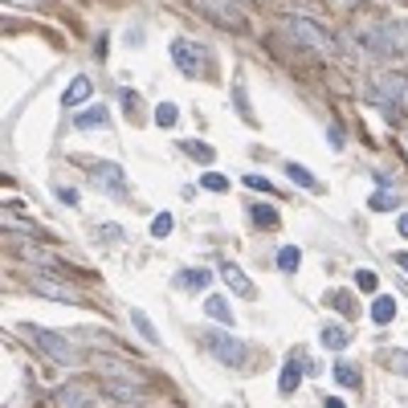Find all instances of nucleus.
<instances>
[{"label":"nucleus","mask_w":408,"mask_h":408,"mask_svg":"<svg viewBox=\"0 0 408 408\" xmlns=\"http://www.w3.org/2000/svg\"><path fill=\"white\" fill-rule=\"evenodd\" d=\"M298 261H302V249H298V245H282V249H277V270H282V274H294Z\"/></svg>","instance_id":"obj_25"},{"label":"nucleus","mask_w":408,"mask_h":408,"mask_svg":"<svg viewBox=\"0 0 408 408\" xmlns=\"http://www.w3.org/2000/svg\"><path fill=\"white\" fill-rule=\"evenodd\" d=\"M245 188H253V192H270L274 184H270L265 176H245Z\"/></svg>","instance_id":"obj_37"},{"label":"nucleus","mask_w":408,"mask_h":408,"mask_svg":"<svg viewBox=\"0 0 408 408\" xmlns=\"http://www.w3.org/2000/svg\"><path fill=\"white\" fill-rule=\"evenodd\" d=\"M118 98H123V106H127L131 118H139V111H143V102L135 98V90H118Z\"/></svg>","instance_id":"obj_34"},{"label":"nucleus","mask_w":408,"mask_h":408,"mask_svg":"<svg viewBox=\"0 0 408 408\" xmlns=\"http://www.w3.org/2000/svg\"><path fill=\"white\" fill-rule=\"evenodd\" d=\"M368 204H372L375 212H388V209H400V196H396V192H375Z\"/></svg>","instance_id":"obj_30"},{"label":"nucleus","mask_w":408,"mask_h":408,"mask_svg":"<svg viewBox=\"0 0 408 408\" xmlns=\"http://www.w3.org/2000/svg\"><path fill=\"white\" fill-rule=\"evenodd\" d=\"M57 200H62V204H74V209H78V192H74V188H57Z\"/></svg>","instance_id":"obj_39"},{"label":"nucleus","mask_w":408,"mask_h":408,"mask_svg":"<svg viewBox=\"0 0 408 408\" xmlns=\"http://www.w3.org/2000/svg\"><path fill=\"white\" fill-rule=\"evenodd\" d=\"M302 372H307V368H302V355H294L290 363L282 368V380H277V392H282V396H290V392H298V380H302Z\"/></svg>","instance_id":"obj_15"},{"label":"nucleus","mask_w":408,"mask_h":408,"mask_svg":"<svg viewBox=\"0 0 408 408\" xmlns=\"http://www.w3.org/2000/svg\"><path fill=\"white\" fill-rule=\"evenodd\" d=\"M180 151H184L188 160H196V163H212V160H216V151H212L209 143H200V139H180Z\"/></svg>","instance_id":"obj_18"},{"label":"nucleus","mask_w":408,"mask_h":408,"mask_svg":"<svg viewBox=\"0 0 408 408\" xmlns=\"http://www.w3.org/2000/svg\"><path fill=\"white\" fill-rule=\"evenodd\" d=\"M286 176H290L294 184H302L307 192H323V184H319V176H314V172H307L302 163H286Z\"/></svg>","instance_id":"obj_21"},{"label":"nucleus","mask_w":408,"mask_h":408,"mask_svg":"<svg viewBox=\"0 0 408 408\" xmlns=\"http://www.w3.org/2000/svg\"><path fill=\"white\" fill-rule=\"evenodd\" d=\"M176 228V216L172 212H155V221H151V237H167Z\"/></svg>","instance_id":"obj_29"},{"label":"nucleus","mask_w":408,"mask_h":408,"mask_svg":"<svg viewBox=\"0 0 408 408\" xmlns=\"http://www.w3.org/2000/svg\"><path fill=\"white\" fill-rule=\"evenodd\" d=\"M326 143H331V147H343V143H347V139H343V127H339V123H331V127H326Z\"/></svg>","instance_id":"obj_38"},{"label":"nucleus","mask_w":408,"mask_h":408,"mask_svg":"<svg viewBox=\"0 0 408 408\" xmlns=\"http://www.w3.org/2000/svg\"><path fill=\"white\" fill-rule=\"evenodd\" d=\"M131 326H135V331L143 335V343H147V347H160V331L151 326V319H147V314H143L139 307H131Z\"/></svg>","instance_id":"obj_16"},{"label":"nucleus","mask_w":408,"mask_h":408,"mask_svg":"<svg viewBox=\"0 0 408 408\" xmlns=\"http://www.w3.org/2000/svg\"><path fill=\"white\" fill-rule=\"evenodd\" d=\"M396 265H400V270L408 274V253H396Z\"/></svg>","instance_id":"obj_41"},{"label":"nucleus","mask_w":408,"mask_h":408,"mask_svg":"<svg viewBox=\"0 0 408 408\" xmlns=\"http://www.w3.org/2000/svg\"><path fill=\"white\" fill-rule=\"evenodd\" d=\"M347 343H351V331H347V326H323V347L326 351H343V347H347Z\"/></svg>","instance_id":"obj_22"},{"label":"nucleus","mask_w":408,"mask_h":408,"mask_svg":"<svg viewBox=\"0 0 408 408\" xmlns=\"http://www.w3.org/2000/svg\"><path fill=\"white\" fill-rule=\"evenodd\" d=\"M326 408H347L343 400H335V396H326Z\"/></svg>","instance_id":"obj_42"},{"label":"nucleus","mask_w":408,"mask_h":408,"mask_svg":"<svg viewBox=\"0 0 408 408\" xmlns=\"http://www.w3.org/2000/svg\"><path fill=\"white\" fill-rule=\"evenodd\" d=\"M196 4L209 16H216L225 29H237V25H241V9H237V4H225V0H196Z\"/></svg>","instance_id":"obj_12"},{"label":"nucleus","mask_w":408,"mask_h":408,"mask_svg":"<svg viewBox=\"0 0 408 408\" xmlns=\"http://www.w3.org/2000/svg\"><path fill=\"white\" fill-rule=\"evenodd\" d=\"M221 277H225V286L237 294V298H249V302L258 298V286H253V282L245 277V270H237L233 261H221Z\"/></svg>","instance_id":"obj_9"},{"label":"nucleus","mask_w":408,"mask_h":408,"mask_svg":"<svg viewBox=\"0 0 408 408\" xmlns=\"http://www.w3.org/2000/svg\"><path fill=\"white\" fill-rule=\"evenodd\" d=\"M204 57H209V49H200L196 41H188V37H176V41H172V62H176L180 74L200 78V74H204Z\"/></svg>","instance_id":"obj_5"},{"label":"nucleus","mask_w":408,"mask_h":408,"mask_svg":"<svg viewBox=\"0 0 408 408\" xmlns=\"http://www.w3.org/2000/svg\"><path fill=\"white\" fill-rule=\"evenodd\" d=\"M209 282H212V274L204 270V265H200V270H176V274H172V286H176V290H184V294L204 290Z\"/></svg>","instance_id":"obj_13"},{"label":"nucleus","mask_w":408,"mask_h":408,"mask_svg":"<svg viewBox=\"0 0 408 408\" xmlns=\"http://www.w3.org/2000/svg\"><path fill=\"white\" fill-rule=\"evenodd\" d=\"M16 249H21V258L25 261H41V270H57V258L53 253H45V249H33V245H25V241H13Z\"/></svg>","instance_id":"obj_24"},{"label":"nucleus","mask_w":408,"mask_h":408,"mask_svg":"<svg viewBox=\"0 0 408 408\" xmlns=\"http://www.w3.org/2000/svg\"><path fill=\"white\" fill-rule=\"evenodd\" d=\"M204 314H209V319H216L221 326L233 323V310H228V302L221 298V294H209V298H204Z\"/></svg>","instance_id":"obj_17"},{"label":"nucleus","mask_w":408,"mask_h":408,"mask_svg":"<svg viewBox=\"0 0 408 408\" xmlns=\"http://www.w3.org/2000/svg\"><path fill=\"white\" fill-rule=\"evenodd\" d=\"M388 368H392V372H404V375H408V351H392V355H388Z\"/></svg>","instance_id":"obj_35"},{"label":"nucleus","mask_w":408,"mask_h":408,"mask_svg":"<svg viewBox=\"0 0 408 408\" xmlns=\"http://www.w3.org/2000/svg\"><path fill=\"white\" fill-rule=\"evenodd\" d=\"M200 343H204V347L212 351V359L225 363V368H241L245 363V343L233 339V335H225V331H204Z\"/></svg>","instance_id":"obj_4"},{"label":"nucleus","mask_w":408,"mask_h":408,"mask_svg":"<svg viewBox=\"0 0 408 408\" xmlns=\"http://www.w3.org/2000/svg\"><path fill=\"white\" fill-rule=\"evenodd\" d=\"M74 127H78V131H98V127H106V106H90V111L74 114Z\"/></svg>","instance_id":"obj_20"},{"label":"nucleus","mask_w":408,"mask_h":408,"mask_svg":"<svg viewBox=\"0 0 408 408\" xmlns=\"http://www.w3.org/2000/svg\"><path fill=\"white\" fill-rule=\"evenodd\" d=\"M16 331H21V335H25L29 343H37V347H41V351H45V355L53 359V363H62V368H74V363L82 359L78 351H74V343L65 339V335H57V331H49V326L21 323Z\"/></svg>","instance_id":"obj_2"},{"label":"nucleus","mask_w":408,"mask_h":408,"mask_svg":"<svg viewBox=\"0 0 408 408\" xmlns=\"http://www.w3.org/2000/svg\"><path fill=\"white\" fill-rule=\"evenodd\" d=\"M392 319H396V298L380 294V298L372 302V323H375V326H388Z\"/></svg>","instance_id":"obj_19"},{"label":"nucleus","mask_w":408,"mask_h":408,"mask_svg":"<svg viewBox=\"0 0 408 408\" xmlns=\"http://www.w3.org/2000/svg\"><path fill=\"white\" fill-rule=\"evenodd\" d=\"M33 294L53 298V302H78V290H74V286H62V282H53V277H33Z\"/></svg>","instance_id":"obj_11"},{"label":"nucleus","mask_w":408,"mask_h":408,"mask_svg":"<svg viewBox=\"0 0 408 408\" xmlns=\"http://www.w3.org/2000/svg\"><path fill=\"white\" fill-rule=\"evenodd\" d=\"M155 123L172 131L180 123V106H176V102H160V106H155Z\"/></svg>","instance_id":"obj_28"},{"label":"nucleus","mask_w":408,"mask_h":408,"mask_svg":"<svg viewBox=\"0 0 408 408\" xmlns=\"http://www.w3.org/2000/svg\"><path fill=\"white\" fill-rule=\"evenodd\" d=\"M16 4H29V9H37V4H41V0H16Z\"/></svg>","instance_id":"obj_43"},{"label":"nucleus","mask_w":408,"mask_h":408,"mask_svg":"<svg viewBox=\"0 0 408 408\" xmlns=\"http://www.w3.org/2000/svg\"><path fill=\"white\" fill-rule=\"evenodd\" d=\"M233 4H249V0H233Z\"/></svg>","instance_id":"obj_44"},{"label":"nucleus","mask_w":408,"mask_h":408,"mask_svg":"<svg viewBox=\"0 0 408 408\" xmlns=\"http://www.w3.org/2000/svg\"><path fill=\"white\" fill-rule=\"evenodd\" d=\"M4 228H21V233H37V228H33L29 221H21V216H9V209H4Z\"/></svg>","instance_id":"obj_36"},{"label":"nucleus","mask_w":408,"mask_h":408,"mask_svg":"<svg viewBox=\"0 0 408 408\" xmlns=\"http://www.w3.org/2000/svg\"><path fill=\"white\" fill-rule=\"evenodd\" d=\"M359 41H363V49H372L375 57H384V62L408 53L404 33L396 29V25H372V29H359Z\"/></svg>","instance_id":"obj_3"},{"label":"nucleus","mask_w":408,"mask_h":408,"mask_svg":"<svg viewBox=\"0 0 408 408\" xmlns=\"http://www.w3.org/2000/svg\"><path fill=\"white\" fill-rule=\"evenodd\" d=\"M249 216H253V225L258 228H274L277 225V209H270V204H253Z\"/></svg>","instance_id":"obj_27"},{"label":"nucleus","mask_w":408,"mask_h":408,"mask_svg":"<svg viewBox=\"0 0 408 408\" xmlns=\"http://www.w3.org/2000/svg\"><path fill=\"white\" fill-rule=\"evenodd\" d=\"M98 388H102V396H111L118 404H139V396H143V388H139L135 380H106V384H98Z\"/></svg>","instance_id":"obj_10"},{"label":"nucleus","mask_w":408,"mask_h":408,"mask_svg":"<svg viewBox=\"0 0 408 408\" xmlns=\"http://www.w3.org/2000/svg\"><path fill=\"white\" fill-rule=\"evenodd\" d=\"M200 188H209V192H228V180L221 172H209V176L200 180Z\"/></svg>","instance_id":"obj_32"},{"label":"nucleus","mask_w":408,"mask_h":408,"mask_svg":"<svg viewBox=\"0 0 408 408\" xmlns=\"http://www.w3.org/2000/svg\"><path fill=\"white\" fill-rule=\"evenodd\" d=\"M233 106L241 111L245 127H258V114H253V106H249V94H245V82H237V86H233Z\"/></svg>","instance_id":"obj_23"},{"label":"nucleus","mask_w":408,"mask_h":408,"mask_svg":"<svg viewBox=\"0 0 408 408\" xmlns=\"http://www.w3.org/2000/svg\"><path fill=\"white\" fill-rule=\"evenodd\" d=\"M90 94H94L90 78H86V74H78V78H70V86L62 90V102H65V106H78V102H86Z\"/></svg>","instance_id":"obj_14"},{"label":"nucleus","mask_w":408,"mask_h":408,"mask_svg":"<svg viewBox=\"0 0 408 408\" xmlns=\"http://www.w3.org/2000/svg\"><path fill=\"white\" fill-rule=\"evenodd\" d=\"M404 139H408V135H404Z\"/></svg>","instance_id":"obj_45"},{"label":"nucleus","mask_w":408,"mask_h":408,"mask_svg":"<svg viewBox=\"0 0 408 408\" xmlns=\"http://www.w3.org/2000/svg\"><path fill=\"white\" fill-rule=\"evenodd\" d=\"M396 228H400V237H408V212L400 216V221H396Z\"/></svg>","instance_id":"obj_40"},{"label":"nucleus","mask_w":408,"mask_h":408,"mask_svg":"<svg viewBox=\"0 0 408 408\" xmlns=\"http://www.w3.org/2000/svg\"><path fill=\"white\" fill-rule=\"evenodd\" d=\"M331 375H335V384H343V388H359V368L355 363H335Z\"/></svg>","instance_id":"obj_26"},{"label":"nucleus","mask_w":408,"mask_h":408,"mask_svg":"<svg viewBox=\"0 0 408 408\" xmlns=\"http://www.w3.org/2000/svg\"><path fill=\"white\" fill-rule=\"evenodd\" d=\"M355 286L363 294H375V286H380V277H375V270H359L355 274Z\"/></svg>","instance_id":"obj_31"},{"label":"nucleus","mask_w":408,"mask_h":408,"mask_svg":"<svg viewBox=\"0 0 408 408\" xmlns=\"http://www.w3.org/2000/svg\"><path fill=\"white\" fill-rule=\"evenodd\" d=\"M326 302H331V307H339L343 314H355V307H351V298H347L343 290H331V294H326Z\"/></svg>","instance_id":"obj_33"},{"label":"nucleus","mask_w":408,"mask_h":408,"mask_svg":"<svg viewBox=\"0 0 408 408\" xmlns=\"http://www.w3.org/2000/svg\"><path fill=\"white\" fill-rule=\"evenodd\" d=\"M90 180H94L102 192L127 196V176H123V167H118V163H94V167H90Z\"/></svg>","instance_id":"obj_8"},{"label":"nucleus","mask_w":408,"mask_h":408,"mask_svg":"<svg viewBox=\"0 0 408 408\" xmlns=\"http://www.w3.org/2000/svg\"><path fill=\"white\" fill-rule=\"evenodd\" d=\"M53 404L57 408H94V392H90V380H70L53 392Z\"/></svg>","instance_id":"obj_7"},{"label":"nucleus","mask_w":408,"mask_h":408,"mask_svg":"<svg viewBox=\"0 0 408 408\" xmlns=\"http://www.w3.org/2000/svg\"><path fill=\"white\" fill-rule=\"evenodd\" d=\"M282 29L290 33L294 41L302 49H310V53H319L323 62H331L335 57V37L319 25V21H310V16H298V13H286L282 16Z\"/></svg>","instance_id":"obj_1"},{"label":"nucleus","mask_w":408,"mask_h":408,"mask_svg":"<svg viewBox=\"0 0 408 408\" xmlns=\"http://www.w3.org/2000/svg\"><path fill=\"white\" fill-rule=\"evenodd\" d=\"M404 74H380V78L368 86V98L372 102H380V106H388V111H396L400 102H404Z\"/></svg>","instance_id":"obj_6"}]
</instances>
